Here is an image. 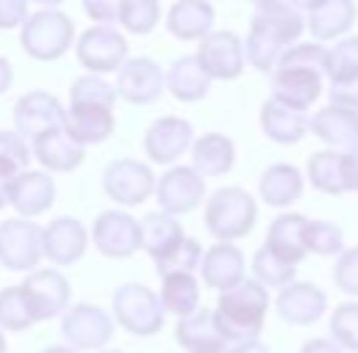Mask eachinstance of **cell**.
Instances as JSON below:
<instances>
[{"label":"cell","mask_w":358,"mask_h":353,"mask_svg":"<svg viewBox=\"0 0 358 353\" xmlns=\"http://www.w3.org/2000/svg\"><path fill=\"white\" fill-rule=\"evenodd\" d=\"M116 130V116L113 108H102V105H69L66 111V132L89 146V144H102L108 141Z\"/></svg>","instance_id":"cell-27"},{"label":"cell","mask_w":358,"mask_h":353,"mask_svg":"<svg viewBox=\"0 0 358 353\" xmlns=\"http://www.w3.org/2000/svg\"><path fill=\"white\" fill-rule=\"evenodd\" d=\"M306 176L320 193L328 196H342L348 193L345 188V174H342V152L336 149H320L312 152L306 160Z\"/></svg>","instance_id":"cell-35"},{"label":"cell","mask_w":358,"mask_h":353,"mask_svg":"<svg viewBox=\"0 0 358 353\" xmlns=\"http://www.w3.org/2000/svg\"><path fill=\"white\" fill-rule=\"evenodd\" d=\"M34 158L45 166L47 172H75L83 158H86V146L78 144L66 127L50 130L39 138H34Z\"/></svg>","instance_id":"cell-24"},{"label":"cell","mask_w":358,"mask_h":353,"mask_svg":"<svg viewBox=\"0 0 358 353\" xmlns=\"http://www.w3.org/2000/svg\"><path fill=\"white\" fill-rule=\"evenodd\" d=\"M17 174H20V172H17L14 166H8V163L0 160V210H3L6 205H11V188H14Z\"/></svg>","instance_id":"cell-52"},{"label":"cell","mask_w":358,"mask_h":353,"mask_svg":"<svg viewBox=\"0 0 358 353\" xmlns=\"http://www.w3.org/2000/svg\"><path fill=\"white\" fill-rule=\"evenodd\" d=\"M328 331L345 353H358V301L336 304L328 320Z\"/></svg>","instance_id":"cell-40"},{"label":"cell","mask_w":358,"mask_h":353,"mask_svg":"<svg viewBox=\"0 0 358 353\" xmlns=\"http://www.w3.org/2000/svg\"><path fill=\"white\" fill-rule=\"evenodd\" d=\"M122 3L124 0H83V11L89 14L94 22L108 25V22H119Z\"/></svg>","instance_id":"cell-50"},{"label":"cell","mask_w":358,"mask_h":353,"mask_svg":"<svg viewBox=\"0 0 358 353\" xmlns=\"http://www.w3.org/2000/svg\"><path fill=\"white\" fill-rule=\"evenodd\" d=\"M34 149L28 146V138H22L17 130H0V160L14 166L17 172H25L31 163Z\"/></svg>","instance_id":"cell-46"},{"label":"cell","mask_w":358,"mask_h":353,"mask_svg":"<svg viewBox=\"0 0 358 353\" xmlns=\"http://www.w3.org/2000/svg\"><path fill=\"white\" fill-rule=\"evenodd\" d=\"M55 202V182L45 172H20L11 188V207L20 213V219H36L47 213Z\"/></svg>","instance_id":"cell-23"},{"label":"cell","mask_w":358,"mask_h":353,"mask_svg":"<svg viewBox=\"0 0 358 353\" xmlns=\"http://www.w3.org/2000/svg\"><path fill=\"white\" fill-rule=\"evenodd\" d=\"M306 251L314 257H339L345 251V232L331 221L312 219L306 223Z\"/></svg>","instance_id":"cell-38"},{"label":"cell","mask_w":358,"mask_h":353,"mask_svg":"<svg viewBox=\"0 0 358 353\" xmlns=\"http://www.w3.org/2000/svg\"><path fill=\"white\" fill-rule=\"evenodd\" d=\"M113 314L96 304H75L61 317V337L72 351H105L113 340Z\"/></svg>","instance_id":"cell-5"},{"label":"cell","mask_w":358,"mask_h":353,"mask_svg":"<svg viewBox=\"0 0 358 353\" xmlns=\"http://www.w3.org/2000/svg\"><path fill=\"white\" fill-rule=\"evenodd\" d=\"M251 279L259 282L265 290H281L287 284L295 282V265H287L284 260H278L273 251H268L265 246H259L251 257Z\"/></svg>","instance_id":"cell-37"},{"label":"cell","mask_w":358,"mask_h":353,"mask_svg":"<svg viewBox=\"0 0 358 353\" xmlns=\"http://www.w3.org/2000/svg\"><path fill=\"white\" fill-rule=\"evenodd\" d=\"M229 348H215V351H193V353H226Z\"/></svg>","instance_id":"cell-61"},{"label":"cell","mask_w":358,"mask_h":353,"mask_svg":"<svg viewBox=\"0 0 358 353\" xmlns=\"http://www.w3.org/2000/svg\"><path fill=\"white\" fill-rule=\"evenodd\" d=\"M325 53H328V47H322L320 42H295L292 47L284 50L278 67L281 69H289V67H295V69H314V72L325 75Z\"/></svg>","instance_id":"cell-45"},{"label":"cell","mask_w":358,"mask_h":353,"mask_svg":"<svg viewBox=\"0 0 358 353\" xmlns=\"http://www.w3.org/2000/svg\"><path fill=\"white\" fill-rule=\"evenodd\" d=\"M234 141L224 135V132H204L201 138L193 141L190 146V166L196 174H201L204 179L210 176H224L231 172L234 166Z\"/></svg>","instance_id":"cell-26"},{"label":"cell","mask_w":358,"mask_h":353,"mask_svg":"<svg viewBox=\"0 0 358 353\" xmlns=\"http://www.w3.org/2000/svg\"><path fill=\"white\" fill-rule=\"evenodd\" d=\"M34 323L36 320L31 314V307H28L20 284L17 287H3L0 290V328L3 331H25Z\"/></svg>","instance_id":"cell-43"},{"label":"cell","mask_w":358,"mask_h":353,"mask_svg":"<svg viewBox=\"0 0 358 353\" xmlns=\"http://www.w3.org/2000/svg\"><path fill=\"white\" fill-rule=\"evenodd\" d=\"M42 226L28 219H6L0 223V265L17 273L36 270L42 263Z\"/></svg>","instance_id":"cell-7"},{"label":"cell","mask_w":358,"mask_h":353,"mask_svg":"<svg viewBox=\"0 0 358 353\" xmlns=\"http://www.w3.org/2000/svg\"><path fill=\"white\" fill-rule=\"evenodd\" d=\"M210 81H237L245 72V47L234 31H210L196 50Z\"/></svg>","instance_id":"cell-11"},{"label":"cell","mask_w":358,"mask_h":353,"mask_svg":"<svg viewBox=\"0 0 358 353\" xmlns=\"http://www.w3.org/2000/svg\"><path fill=\"white\" fill-rule=\"evenodd\" d=\"M138 223H141V251H146L155 263H160L166 254H171L187 237L182 223L174 216L163 213V210L146 213Z\"/></svg>","instance_id":"cell-29"},{"label":"cell","mask_w":358,"mask_h":353,"mask_svg":"<svg viewBox=\"0 0 358 353\" xmlns=\"http://www.w3.org/2000/svg\"><path fill=\"white\" fill-rule=\"evenodd\" d=\"M31 314L36 323L52 320V317H64V312L69 309L72 298V287L66 282V276L55 268H36L31 276H25V282L20 284Z\"/></svg>","instance_id":"cell-8"},{"label":"cell","mask_w":358,"mask_h":353,"mask_svg":"<svg viewBox=\"0 0 358 353\" xmlns=\"http://www.w3.org/2000/svg\"><path fill=\"white\" fill-rule=\"evenodd\" d=\"M284 3H289L292 8H298V11H312V8H317L320 3H325V0H284Z\"/></svg>","instance_id":"cell-56"},{"label":"cell","mask_w":358,"mask_h":353,"mask_svg":"<svg viewBox=\"0 0 358 353\" xmlns=\"http://www.w3.org/2000/svg\"><path fill=\"white\" fill-rule=\"evenodd\" d=\"M99 353H124V351H116V348H105V351H99Z\"/></svg>","instance_id":"cell-62"},{"label":"cell","mask_w":358,"mask_h":353,"mask_svg":"<svg viewBox=\"0 0 358 353\" xmlns=\"http://www.w3.org/2000/svg\"><path fill=\"white\" fill-rule=\"evenodd\" d=\"M210 78L201 69L196 55H182L171 64V69L166 72V88L171 91V97L179 102H199L207 97L210 91Z\"/></svg>","instance_id":"cell-32"},{"label":"cell","mask_w":358,"mask_h":353,"mask_svg":"<svg viewBox=\"0 0 358 353\" xmlns=\"http://www.w3.org/2000/svg\"><path fill=\"white\" fill-rule=\"evenodd\" d=\"M199 270H201V282L210 290L226 293L240 282H245V257L234 243H215L204 251Z\"/></svg>","instance_id":"cell-20"},{"label":"cell","mask_w":358,"mask_h":353,"mask_svg":"<svg viewBox=\"0 0 358 353\" xmlns=\"http://www.w3.org/2000/svg\"><path fill=\"white\" fill-rule=\"evenodd\" d=\"M259 125L262 132L275 144H298L309 132V113L295 111L270 97L259 111Z\"/></svg>","instance_id":"cell-30"},{"label":"cell","mask_w":358,"mask_h":353,"mask_svg":"<svg viewBox=\"0 0 358 353\" xmlns=\"http://www.w3.org/2000/svg\"><path fill=\"white\" fill-rule=\"evenodd\" d=\"M226 353H270V348L262 340H251V342H240V345H231Z\"/></svg>","instance_id":"cell-54"},{"label":"cell","mask_w":358,"mask_h":353,"mask_svg":"<svg viewBox=\"0 0 358 353\" xmlns=\"http://www.w3.org/2000/svg\"><path fill=\"white\" fill-rule=\"evenodd\" d=\"M328 97H331V105L358 111V75L345 78V81H334L328 88Z\"/></svg>","instance_id":"cell-48"},{"label":"cell","mask_w":358,"mask_h":353,"mask_svg":"<svg viewBox=\"0 0 358 353\" xmlns=\"http://www.w3.org/2000/svg\"><path fill=\"white\" fill-rule=\"evenodd\" d=\"M215 25V8L210 0H177L169 8L166 28L179 42H201Z\"/></svg>","instance_id":"cell-22"},{"label":"cell","mask_w":358,"mask_h":353,"mask_svg":"<svg viewBox=\"0 0 358 353\" xmlns=\"http://www.w3.org/2000/svg\"><path fill=\"white\" fill-rule=\"evenodd\" d=\"M204 260V249L196 237H185L171 254H166L160 263H155L160 276H171V273H196Z\"/></svg>","instance_id":"cell-44"},{"label":"cell","mask_w":358,"mask_h":353,"mask_svg":"<svg viewBox=\"0 0 358 353\" xmlns=\"http://www.w3.org/2000/svg\"><path fill=\"white\" fill-rule=\"evenodd\" d=\"M42 353H80V351H72L69 345H52V348H45Z\"/></svg>","instance_id":"cell-57"},{"label":"cell","mask_w":358,"mask_h":353,"mask_svg":"<svg viewBox=\"0 0 358 353\" xmlns=\"http://www.w3.org/2000/svg\"><path fill=\"white\" fill-rule=\"evenodd\" d=\"M0 353H6V331L0 328Z\"/></svg>","instance_id":"cell-60"},{"label":"cell","mask_w":358,"mask_h":353,"mask_svg":"<svg viewBox=\"0 0 358 353\" xmlns=\"http://www.w3.org/2000/svg\"><path fill=\"white\" fill-rule=\"evenodd\" d=\"M270 86H273V99L295 108V111H309L322 94V75L314 69H275L270 75Z\"/></svg>","instance_id":"cell-19"},{"label":"cell","mask_w":358,"mask_h":353,"mask_svg":"<svg viewBox=\"0 0 358 353\" xmlns=\"http://www.w3.org/2000/svg\"><path fill=\"white\" fill-rule=\"evenodd\" d=\"M116 91L122 99L133 105H149L166 91V72L160 69L157 61L146 55L127 58L116 72Z\"/></svg>","instance_id":"cell-14"},{"label":"cell","mask_w":358,"mask_h":353,"mask_svg":"<svg viewBox=\"0 0 358 353\" xmlns=\"http://www.w3.org/2000/svg\"><path fill=\"white\" fill-rule=\"evenodd\" d=\"M75 53H78V61L89 69V75H105V72L122 69V64L127 61L130 44H127V36L113 25H91L75 42Z\"/></svg>","instance_id":"cell-6"},{"label":"cell","mask_w":358,"mask_h":353,"mask_svg":"<svg viewBox=\"0 0 358 353\" xmlns=\"http://www.w3.org/2000/svg\"><path fill=\"white\" fill-rule=\"evenodd\" d=\"M303 174L292 163H273L259 176V199L270 207H289L303 196Z\"/></svg>","instance_id":"cell-28"},{"label":"cell","mask_w":358,"mask_h":353,"mask_svg":"<svg viewBox=\"0 0 358 353\" xmlns=\"http://www.w3.org/2000/svg\"><path fill=\"white\" fill-rule=\"evenodd\" d=\"M254 6H257V11L259 8H268V6H275V3H284V0H251Z\"/></svg>","instance_id":"cell-58"},{"label":"cell","mask_w":358,"mask_h":353,"mask_svg":"<svg viewBox=\"0 0 358 353\" xmlns=\"http://www.w3.org/2000/svg\"><path fill=\"white\" fill-rule=\"evenodd\" d=\"M160 301H163L166 314H174L177 320L193 314L196 309H201V287H199L196 273H171V276H163Z\"/></svg>","instance_id":"cell-34"},{"label":"cell","mask_w":358,"mask_h":353,"mask_svg":"<svg viewBox=\"0 0 358 353\" xmlns=\"http://www.w3.org/2000/svg\"><path fill=\"white\" fill-rule=\"evenodd\" d=\"M174 337H177V342L187 353L229 348V345L224 342V337L218 334L213 309H204V307L196 309V312L187 314V317H179L177 328H174Z\"/></svg>","instance_id":"cell-31"},{"label":"cell","mask_w":358,"mask_h":353,"mask_svg":"<svg viewBox=\"0 0 358 353\" xmlns=\"http://www.w3.org/2000/svg\"><path fill=\"white\" fill-rule=\"evenodd\" d=\"M306 223L309 219L303 213H281L275 216L268 226V237H265V249L273 251L278 260L287 265L303 263L306 260Z\"/></svg>","instance_id":"cell-21"},{"label":"cell","mask_w":358,"mask_h":353,"mask_svg":"<svg viewBox=\"0 0 358 353\" xmlns=\"http://www.w3.org/2000/svg\"><path fill=\"white\" fill-rule=\"evenodd\" d=\"M119 22L127 34H135V36L152 34L160 22V0H124Z\"/></svg>","instance_id":"cell-42"},{"label":"cell","mask_w":358,"mask_h":353,"mask_svg":"<svg viewBox=\"0 0 358 353\" xmlns=\"http://www.w3.org/2000/svg\"><path fill=\"white\" fill-rule=\"evenodd\" d=\"M28 3L31 0H0V31H11V28H22L28 14Z\"/></svg>","instance_id":"cell-49"},{"label":"cell","mask_w":358,"mask_h":353,"mask_svg":"<svg viewBox=\"0 0 358 353\" xmlns=\"http://www.w3.org/2000/svg\"><path fill=\"white\" fill-rule=\"evenodd\" d=\"M342 174L348 193H358V149L342 152Z\"/></svg>","instance_id":"cell-51"},{"label":"cell","mask_w":358,"mask_h":353,"mask_svg":"<svg viewBox=\"0 0 358 353\" xmlns=\"http://www.w3.org/2000/svg\"><path fill=\"white\" fill-rule=\"evenodd\" d=\"M325 75L328 81H345L358 75V36H342L325 53Z\"/></svg>","instance_id":"cell-41"},{"label":"cell","mask_w":358,"mask_h":353,"mask_svg":"<svg viewBox=\"0 0 358 353\" xmlns=\"http://www.w3.org/2000/svg\"><path fill=\"white\" fill-rule=\"evenodd\" d=\"M259 207L257 199L240 188V185H224L210 193L204 202V226L218 243H234L257 226Z\"/></svg>","instance_id":"cell-2"},{"label":"cell","mask_w":358,"mask_h":353,"mask_svg":"<svg viewBox=\"0 0 358 353\" xmlns=\"http://www.w3.org/2000/svg\"><path fill=\"white\" fill-rule=\"evenodd\" d=\"M334 284H336V290H342L345 296L358 298V246L345 249V251L336 257V265H334Z\"/></svg>","instance_id":"cell-47"},{"label":"cell","mask_w":358,"mask_h":353,"mask_svg":"<svg viewBox=\"0 0 358 353\" xmlns=\"http://www.w3.org/2000/svg\"><path fill=\"white\" fill-rule=\"evenodd\" d=\"M11 81H14V69H11V64L6 58H0V94L11 88Z\"/></svg>","instance_id":"cell-55"},{"label":"cell","mask_w":358,"mask_h":353,"mask_svg":"<svg viewBox=\"0 0 358 353\" xmlns=\"http://www.w3.org/2000/svg\"><path fill=\"white\" fill-rule=\"evenodd\" d=\"M102 188L116 205L135 207V205H143L155 193L157 179L146 163L133 160V158H119V160L108 163V169L102 174Z\"/></svg>","instance_id":"cell-9"},{"label":"cell","mask_w":358,"mask_h":353,"mask_svg":"<svg viewBox=\"0 0 358 353\" xmlns=\"http://www.w3.org/2000/svg\"><path fill=\"white\" fill-rule=\"evenodd\" d=\"M34 3H39V6H45V8H55V6H61L64 0H34Z\"/></svg>","instance_id":"cell-59"},{"label":"cell","mask_w":358,"mask_h":353,"mask_svg":"<svg viewBox=\"0 0 358 353\" xmlns=\"http://www.w3.org/2000/svg\"><path fill=\"white\" fill-rule=\"evenodd\" d=\"M245 64H251L254 69H259V72H275V67H278V61H281V55H284V50H287V44L278 42L275 36H270L265 31H259V28H248V36H245Z\"/></svg>","instance_id":"cell-36"},{"label":"cell","mask_w":358,"mask_h":353,"mask_svg":"<svg viewBox=\"0 0 358 353\" xmlns=\"http://www.w3.org/2000/svg\"><path fill=\"white\" fill-rule=\"evenodd\" d=\"M309 132L317 135L328 149L336 152L358 149V111L325 105L314 116H309Z\"/></svg>","instance_id":"cell-18"},{"label":"cell","mask_w":358,"mask_h":353,"mask_svg":"<svg viewBox=\"0 0 358 353\" xmlns=\"http://www.w3.org/2000/svg\"><path fill=\"white\" fill-rule=\"evenodd\" d=\"M268 309L270 296L259 282H254V279L240 282L237 287L221 293L218 304L213 309L218 334L224 337L226 345H240V342L259 340V334L265 328Z\"/></svg>","instance_id":"cell-1"},{"label":"cell","mask_w":358,"mask_h":353,"mask_svg":"<svg viewBox=\"0 0 358 353\" xmlns=\"http://www.w3.org/2000/svg\"><path fill=\"white\" fill-rule=\"evenodd\" d=\"M193 125L182 116H163L157 122L149 125V130L143 135V149L149 155L152 163L160 166H171L177 163L179 155H185L193 146Z\"/></svg>","instance_id":"cell-15"},{"label":"cell","mask_w":358,"mask_h":353,"mask_svg":"<svg viewBox=\"0 0 358 353\" xmlns=\"http://www.w3.org/2000/svg\"><path fill=\"white\" fill-rule=\"evenodd\" d=\"M86 249H89V229L83 226V221L72 219V216H61V219H52L42 229V251L50 263H80Z\"/></svg>","instance_id":"cell-17"},{"label":"cell","mask_w":358,"mask_h":353,"mask_svg":"<svg viewBox=\"0 0 358 353\" xmlns=\"http://www.w3.org/2000/svg\"><path fill=\"white\" fill-rule=\"evenodd\" d=\"M113 323L133 337H152L166 323V309L160 293L141 282H127L113 293Z\"/></svg>","instance_id":"cell-3"},{"label":"cell","mask_w":358,"mask_h":353,"mask_svg":"<svg viewBox=\"0 0 358 353\" xmlns=\"http://www.w3.org/2000/svg\"><path fill=\"white\" fill-rule=\"evenodd\" d=\"M251 25L270 34V36H275L287 47H292L301 39V34L306 31V17H303V11L292 8L289 3H275V6H268V8H259L254 14Z\"/></svg>","instance_id":"cell-33"},{"label":"cell","mask_w":358,"mask_h":353,"mask_svg":"<svg viewBox=\"0 0 358 353\" xmlns=\"http://www.w3.org/2000/svg\"><path fill=\"white\" fill-rule=\"evenodd\" d=\"M91 243L108 260H127L141 251V223L124 210H105L91 226Z\"/></svg>","instance_id":"cell-10"},{"label":"cell","mask_w":358,"mask_h":353,"mask_svg":"<svg viewBox=\"0 0 358 353\" xmlns=\"http://www.w3.org/2000/svg\"><path fill=\"white\" fill-rule=\"evenodd\" d=\"M20 44L36 61H55L75 44V22L58 8H42L25 20Z\"/></svg>","instance_id":"cell-4"},{"label":"cell","mask_w":358,"mask_h":353,"mask_svg":"<svg viewBox=\"0 0 358 353\" xmlns=\"http://www.w3.org/2000/svg\"><path fill=\"white\" fill-rule=\"evenodd\" d=\"M119 91L110 86L102 75H80L69 88V105H102L116 108Z\"/></svg>","instance_id":"cell-39"},{"label":"cell","mask_w":358,"mask_h":353,"mask_svg":"<svg viewBox=\"0 0 358 353\" xmlns=\"http://www.w3.org/2000/svg\"><path fill=\"white\" fill-rule=\"evenodd\" d=\"M275 312L287 326H314L328 312V296L312 282H292L278 290Z\"/></svg>","instance_id":"cell-16"},{"label":"cell","mask_w":358,"mask_h":353,"mask_svg":"<svg viewBox=\"0 0 358 353\" xmlns=\"http://www.w3.org/2000/svg\"><path fill=\"white\" fill-rule=\"evenodd\" d=\"M301 353H345L334 340H328V337H314V340H306L303 342V348Z\"/></svg>","instance_id":"cell-53"},{"label":"cell","mask_w":358,"mask_h":353,"mask_svg":"<svg viewBox=\"0 0 358 353\" xmlns=\"http://www.w3.org/2000/svg\"><path fill=\"white\" fill-rule=\"evenodd\" d=\"M157 205L169 216H185L207 202V179L193 172V166H171L157 179Z\"/></svg>","instance_id":"cell-12"},{"label":"cell","mask_w":358,"mask_h":353,"mask_svg":"<svg viewBox=\"0 0 358 353\" xmlns=\"http://www.w3.org/2000/svg\"><path fill=\"white\" fill-rule=\"evenodd\" d=\"M66 127V108L50 91H28L14 102V130L22 138H39Z\"/></svg>","instance_id":"cell-13"},{"label":"cell","mask_w":358,"mask_h":353,"mask_svg":"<svg viewBox=\"0 0 358 353\" xmlns=\"http://www.w3.org/2000/svg\"><path fill=\"white\" fill-rule=\"evenodd\" d=\"M356 0H325L306 14V28L312 31L314 42H334L356 25Z\"/></svg>","instance_id":"cell-25"}]
</instances>
